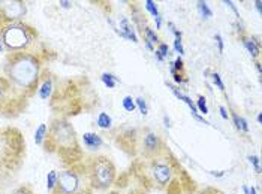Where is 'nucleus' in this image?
<instances>
[{
	"label": "nucleus",
	"instance_id": "f257e3e1",
	"mask_svg": "<svg viewBox=\"0 0 262 194\" xmlns=\"http://www.w3.org/2000/svg\"><path fill=\"white\" fill-rule=\"evenodd\" d=\"M39 58L29 53H17L8 58L5 66L6 81L20 91L38 88L39 82Z\"/></svg>",
	"mask_w": 262,
	"mask_h": 194
},
{
	"label": "nucleus",
	"instance_id": "f03ea898",
	"mask_svg": "<svg viewBox=\"0 0 262 194\" xmlns=\"http://www.w3.org/2000/svg\"><path fill=\"white\" fill-rule=\"evenodd\" d=\"M35 38L36 33L32 27L15 19L9 18L6 24L0 27V39L6 51H12V54L24 53V50L33 43Z\"/></svg>",
	"mask_w": 262,
	"mask_h": 194
},
{
	"label": "nucleus",
	"instance_id": "7ed1b4c3",
	"mask_svg": "<svg viewBox=\"0 0 262 194\" xmlns=\"http://www.w3.org/2000/svg\"><path fill=\"white\" fill-rule=\"evenodd\" d=\"M85 175L92 190H108L116 181L117 171L108 157H95L85 166Z\"/></svg>",
	"mask_w": 262,
	"mask_h": 194
},
{
	"label": "nucleus",
	"instance_id": "20e7f679",
	"mask_svg": "<svg viewBox=\"0 0 262 194\" xmlns=\"http://www.w3.org/2000/svg\"><path fill=\"white\" fill-rule=\"evenodd\" d=\"M84 176L87 178L85 169H84V172H80L77 169V166L61 171L57 176V185H56V190L53 191V194H75L77 191H80L81 188L89 187V185L81 184Z\"/></svg>",
	"mask_w": 262,
	"mask_h": 194
},
{
	"label": "nucleus",
	"instance_id": "39448f33",
	"mask_svg": "<svg viewBox=\"0 0 262 194\" xmlns=\"http://www.w3.org/2000/svg\"><path fill=\"white\" fill-rule=\"evenodd\" d=\"M161 155L151 158L150 172H151V176H153V181L159 187H166L172 179V167H171L169 158H161Z\"/></svg>",
	"mask_w": 262,
	"mask_h": 194
},
{
	"label": "nucleus",
	"instance_id": "423d86ee",
	"mask_svg": "<svg viewBox=\"0 0 262 194\" xmlns=\"http://www.w3.org/2000/svg\"><path fill=\"white\" fill-rule=\"evenodd\" d=\"M142 151H144V155L148 158L159 157L163 153V142H162L161 136L156 132L147 130L142 135Z\"/></svg>",
	"mask_w": 262,
	"mask_h": 194
},
{
	"label": "nucleus",
	"instance_id": "0eeeda50",
	"mask_svg": "<svg viewBox=\"0 0 262 194\" xmlns=\"http://www.w3.org/2000/svg\"><path fill=\"white\" fill-rule=\"evenodd\" d=\"M240 39H242L243 45L246 46V50L249 51V54L253 58H259V54H261V42L259 39H255L253 36H246V35H240Z\"/></svg>",
	"mask_w": 262,
	"mask_h": 194
},
{
	"label": "nucleus",
	"instance_id": "6e6552de",
	"mask_svg": "<svg viewBox=\"0 0 262 194\" xmlns=\"http://www.w3.org/2000/svg\"><path fill=\"white\" fill-rule=\"evenodd\" d=\"M53 93V79L50 75H43L39 78V82H38V96L42 100H48L51 97Z\"/></svg>",
	"mask_w": 262,
	"mask_h": 194
},
{
	"label": "nucleus",
	"instance_id": "1a4fd4ad",
	"mask_svg": "<svg viewBox=\"0 0 262 194\" xmlns=\"http://www.w3.org/2000/svg\"><path fill=\"white\" fill-rule=\"evenodd\" d=\"M82 143L87 150H99L102 145H103V139H102L101 135L98 133H92V132H87L82 135Z\"/></svg>",
	"mask_w": 262,
	"mask_h": 194
},
{
	"label": "nucleus",
	"instance_id": "9d476101",
	"mask_svg": "<svg viewBox=\"0 0 262 194\" xmlns=\"http://www.w3.org/2000/svg\"><path fill=\"white\" fill-rule=\"evenodd\" d=\"M116 32L120 35L121 38L129 39V40H132V42H135V43L138 42V38H137V35H135V30H134L132 24L129 22V19L127 18L120 19V30L116 29Z\"/></svg>",
	"mask_w": 262,
	"mask_h": 194
},
{
	"label": "nucleus",
	"instance_id": "9b49d317",
	"mask_svg": "<svg viewBox=\"0 0 262 194\" xmlns=\"http://www.w3.org/2000/svg\"><path fill=\"white\" fill-rule=\"evenodd\" d=\"M232 121H234L235 129H237L238 132H242V133H249V124H247V119H246V118H243V116H240L238 114L232 112Z\"/></svg>",
	"mask_w": 262,
	"mask_h": 194
},
{
	"label": "nucleus",
	"instance_id": "f8f14e48",
	"mask_svg": "<svg viewBox=\"0 0 262 194\" xmlns=\"http://www.w3.org/2000/svg\"><path fill=\"white\" fill-rule=\"evenodd\" d=\"M47 137H48V127H47V124L42 123V124H39V127L36 129V132H35V142H36V145H43Z\"/></svg>",
	"mask_w": 262,
	"mask_h": 194
},
{
	"label": "nucleus",
	"instance_id": "ddd939ff",
	"mask_svg": "<svg viewBox=\"0 0 262 194\" xmlns=\"http://www.w3.org/2000/svg\"><path fill=\"white\" fill-rule=\"evenodd\" d=\"M96 123H98V127H99V129H102V130H108V129H111L113 119H111V116L108 115L106 112H101V114L98 115Z\"/></svg>",
	"mask_w": 262,
	"mask_h": 194
},
{
	"label": "nucleus",
	"instance_id": "4468645a",
	"mask_svg": "<svg viewBox=\"0 0 262 194\" xmlns=\"http://www.w3.org/2000/svg\"><path fill=\"white\" fill-rule=\"evenodd\" d=\"M57 171H50L48 175H47V190L50 193H53L56 190V185H57Z\"/></svg>",
	"mask_w": 262,
	"mask_h": 194
},
{
	"label": "nucleus",
	"instance_id": "2eb2a0df",
	"mask_svg": "<svg viewBox=\"0 0 262 194\" xmlns=\"http://www.w3.org/2000/svg\"><path fill=\"white\" fill-rule=\"evenodd\" d=\"M142 33H144V39L145 40H148L150 43H153V45H159L161 43V40H159V36L156 35V32H153L150 27H144L142 29Z\"/></svg>",
	"mask_w": 262,
	"mask_h": 194
},
{
	"label": "nucleus",
	"instance_id": "dca6fc26",
	"mask_svg": "<svg viewBox=\"0 0 262 194\" xmlns=\"http://www.w3.org/2000/svg\"><path fill=\"white\" fill-rule=\"evenodd\" d=\"M102 82H103V85L105 87H108V88H114L116 87V84L120 81L117 77H114V75H111V74H102Z\"/></svg>",
	"mask_w": 262,
	"mask_h": 194
},
{
	"label": "nucleus",
	"instance_id": "f3484780",
	"mask_svg": "<svg viewBox=\"0 0 262 194\" xmlns=\"http://www.w3.org/2000/svg\"><path fill=\"white\" fill-rule=\"evenodd\" d=\"M121 105H123V108H124V111H127V112H134L135 109H137V105H135V99L132 96H126L123 99V102H121Z\"/></svg>",
	"mask_w": 262,
	"mask_h": 194
},
{
	"label": "nucleus",
	"instance_id": "a211bd4d",
	"mask_svg": "<svg viewBox=\"0 0 262 194\" xmlns=\"http://www.w3.org/2000/svg\"><path fill=\"white\" fill-rule=\"evenodd\" d=\"M144 6H145V9L153 15V18H156V17L161 15V14H159V9H158V5H156L153 0H145V2H144Z\"/></svg>",
	"mask_w": 262,
	"mask_h": 194
},
{
	"label": "nucleus",
	"instance_id": "6ab92c4d",
	"mask_svg": "<svg viewBox=\"0 0 262 194\" xmlns=\"http://www.w3.org/2000/svg\"><path fill=\"white\" fill-rule=\"evenodd\" d=\"M198 11H200V14L202 15V18L213 17V12H211V9L208 8V5L205 2H198Z\"/></svg>",
	"mask_w": 262,
	"mask_h": 194
},
{
	"label": "nucleus",
	"instance_id": "aec40b11",
	"mask_svg": "<svg viewBox=\"0 0 262 194\" xmlns=\"http://www.w3.org/2000/svg\"><path fill=\"white\" fill-rule=\"evenodd\" d=\"M196 109H198V112H201L204 115H207L208 114V106H207V99L204 96H198V100H196Z\"/></svg>",
	"mask_w": 262,
	"mask_h": 194
},
{
	"label": "nucleus",
	"instance_id": "412c9836",
	"mask_svg": "<svg viewBox=\"0 0 262 194\" xmlns=\"http://www.w3.org/2000/svg\"><path fill=\"white\" fill-rule=\"evenodd\" d=\"M135 105H137V108L140 109V112H141V115H147L148 114V108H147V102H145V99L144 97H138V99H135Z\"/></svg>",
	"mask_w": 262,
	"mask_h": 194
},
{
	"label": "nucleus",
	"instance_id": "4be33fe9",
	"mask_svg": "<svg viewBox=\"0 0 262 194\" xmlns=\"http://www.w3.org/2000/svg\"><path fill=\"white\" fill-rule=\"evenodd\" d=\"M8 88H11V85H9V82L6 81V78H0V102L5 100Z\"/></svg>",
	"mask_w": 262,
	"mask_h": 194
},
{
	"label": "nucleus",
	"instance_id": "5701e85b",
	"mask_svg": "<svg viewBox=\"0 0 262 194\" xmlns=\"http://www.w3.org/2000/svg\"><path fill=\"white\" fill-rule=\"evenodd\" d=\"M247 158H249L250 164H253L255 172H256V174H261V160H259V157H258V155H249Z\"/></svg>",
	"mask_w": 262,
	"mask_h": 194
},
{
	"label": "nucleus",
	"instance_id": "b1692460",
	"mask_svg": "<svg viewBox=\"0 0 262 194\" xmlns=\"http://www.w3.org/2000/svg\"><path fill=\"white\" fill-rule=\"evenodd\" d=\"M211 79H213L214 85H217V88H219L221 91H225V85H223L222 78H221V75H219L217 72H211Z\"/></svg>",
	"mask_w": 262,
	"mask_h": 194
},
{
	"label": "nucleus",
	"instance_id": "393cba45",
	"mask_svg": "<svg viewBox=\"0 0 262 194\" xmlns=\"http://www.w3.org/2000/svg\"><path fill=\"white\" fill-rule=\"evenodd\" d=\"M171 66H172V69L177 72V74H182L183 75V72H184V63H183V60L180 57L177 58L174 63H171Z\"/></svg>",
	"mask_w": 262,
	"mask_h": 194
},
{
	"label": "nucleus",
	"instance_id": "a878e982",
	"mask_svg": "<svg viewBox=\"0 0 262 194\" xmlns=\"http://www.w3.org/2000/svg\"><path fill=\"white\" fill-rule=\"evenodd\" d=\"M156 51H158L163 58L169 56V46H168V43H163V42H161V43L158 45V50H156Z\"/></svg>",
	"mask_w": 262,
	"mask_h": 194
},
{
	"label": "nucleus",
	"instance_id": "bb28decb",
	"mask_svg": "<svg viewBox=\"0 0 262 194\" xmlns=\"http://www.w3.org/2000/svg\"><path fill=\"white\" fill-rule=\"evenodd\" d=\"M174 50H176V53H179L180 56H183V54H184V48H183L182 38L174 39Z\"/></svg>",
	"mask_w": 262,
	"mask_h": 194
},
{
	"label": "nucleus",
	"instance_id": "cd10ccee",
	"mask_svg": "<svg viewBox=\"0 0 262 194\" xmlns=\"http://www.w3.org/2000/svg\"><path fill=\"white\" fill-rule=\"evenodd\" d=\"M12 194H33V191H32V188H30V187H27V185H21V187H18V188H15V190L12 191Z\"/></svg>",
	"mask_w": 262,
	"mask_h": 194
},
{
	"label": "nucleus",
	"instance_id": "c85d7f7f",
	"mask_svg": "<svg viewBox=\"0 0 262 194\" xmlns=\"http://www.w3.org/2000/svg\"><path fill=\"white\" fill-rule=\"evenodd\" d=\"M172 77H174V79H176V82H177V84H186V82H187V79H186V78H183L184 75H182V74L174 72V74H172Z\"/></svg>",
	"mask_w": 262,
	"mask_h": 194
},
{
	"label": "nucleus",
	"instance_id": "c756f323",
	"mask_svg": "<svg viewBox=\"0 0 262 194\" xmlns=\"http://www.w3.org/2000/svg\"><path fill=\"white\" fill-rule=\"evenodd\" d=\"M214 40H216V43H217V48H219V53L222 54L223 53V39L221 35H216L214 36Z\"/></svg>",
	"mask_w": 262,
	"mask_h": 194
},
{
	"label": "nucleus",
	"instance_id": "7c9ffc66",
	"mask_svg": "<svg viewBox=\"0 0 262 194\" xmlns=\"http://www.w3.org/2000/svg\"><path fill=\"white\" fill-rule=\"evenodd\" d=\"M75 194H93V190L90 187H84V188H81L80 191H77Z\"/></svg>",
	"mask_w": 262,
	"mask_h": 194
},
{
	"label": "nucleus",
	"instance_id": "2f4dec72",
	"mask_svg": "<svg viewBox=\"0 0 262 194\" xmlns=\"http://www.w3.org/2000/svg\"><path fill=\"white\" fill-rule=\"evenodd\" d=\"M225 5H228V6H229V8H231V9H232V11L235 12V15H237L238 18H240V14H238V11H237V8H235V5H234L232 2H225Z\"/></svg>",
	"mask_w": 262,
	"mask_h": 194
},
{
	"label": "nucleus",
	"instance_id": "473e14b6",
	"mask_svg": "<svg viewBox=\"0 0 262 194\" xmlns=\"http://www.w3.org/2000/svg\"><path fill=\"white\" fill-rule=\"evenodd\" d=\"M219 111H221V115H222L223 119H228V118H229L228 112H226V109H225L223 106H219Z\"/></svg>",
	"mask_w": 262,
	"mask_h": 194
},
{
	"label": "nucleus",
	"instance_id": "72a5a7b5",
	"mask_svg": "<svg viewBox=\"0 0 262 194\" xmlns=\"http://www.w3.org/2000/svg\"><path fill=\"white\" fill-rule=\"evenodd\" d=\"M144 43H145V46H147L151 53H155V50H156V48H155V45H153V43H150V42H148V40H145V39H144Z\"/></svg>",
	"mask_w": 262,
	"mask_h": 194
},
{
	"label": "nucleus",
	"instance_id": "f704fd0d",
	"mask_svg": "<svg viewBox=\"0 0 262 194\" xmlns=\"http://www.w3.org/2000/svg\"><path fill=\"white\" fill-rule=\"evenodd\" d=\"M155 22H156V29H162V17L161 15L155 18Z\"/></svg>",
	"mask_w": 262,
	"mask_h": 194
},
{
	"label": "nucleus",
	"instance_id": "c9c22d12",
	"mask_svg": "<svg viewBox=\"0 0 262 194\" xmlns=\"http://www.w3.org/2000/svg\"><path fill=\"white\" fill-rule=\"evenodd\" d=\"M59 5H61L63 8H71V5H72V2H68V0H61Z\"/></svg>",
	"mask_w": 262,
	"mask_h": 194
},
{
	"label": "nucleus",
	"instance_id": "e433bc0d",
	"mask_svg": "<svg viewBox=\"0 0 262 194\" xmlns=\"http://www.w3.org/2000/svg\"><path fill=\"white\" fill-rule=\"evenodd\" d=\"M255 5H256V9H258V12L261 14V12H262V2H261V0H256V3H255Z\"/></svg>",
	"mask_w": 262,
	"mask_h": 194
},
{
	"label": "nucleus",
	"instance_id": "4c0bfd02",
	"mask_svg": "<svg viewBox=\"0 0 262 194\" xmlns=\"http://www.w3.org/2000/svg\"><path fill=\"white\" fill-rule=\"evenodd\" d=\"M3 53H6V48H5V45H3V42L0 39V54H3Z\"/></svg>",
	"mask_w": 262,
	"mask_h": 194
},
{
	"label": "nucleus",
	"instance_id": "58836bf2",
	"mask_svg": "<svg viewBox=\"0 0 262 194\" xmlns=\"http://www.w3.org/2000/svg\"><path fill=\"white\" fill-rule=\"evenodd\" d=\"M247 194H258V193H256V188H255V187H250V188H247Z\"/></svg>",
	"mask_w": 262,
	"mask_h": 194
},
{
	"label": "nucleus",
	"instance_id": "ea45409f",
	"mask_svg": "<svg viewBox=\"0 0 262 194\" xmlns=\"http://www.w3.org/2000/svg\"><path fill=\"white\" fill-rule=\"evenodd\" d=\"M256 70H258V74L261 75V63H259V61H256Z\"/></svg>",
	"mask_w": 262,
	"mask_h": 194
},
{
	"label": "nucleus",
	"instance_id": "a19ab883",
	"mask_svg": "<svg viewBox=\"0 0 262 194\" xmlns=\"http://www.w3.org/2000/svg\"><path fill=\"white\" fill-rule=\"evenodd\" d=\"M163 121H165V126H166V127H169V126H171V124H169V118H168V116H165V118H163Z\"/></svg>",
	"mask_w": 262,
	"mask_h": 194
},
{
	"label": "nucleus",
	"instance_id": "79ce46f5",
	"mask_svg": "<svg viewBox=\"0 0 262 194\" xmlns=\"http://www.w3.org/2000/svg\"><path fill=\"white\" fill-rule=\"evenodd\" d=\"M211 175H214V176H223L225 172H211Z\"/></svg>",
	"mask_w": 262,
	"mask_h": 194
},
{
	"label": "nucleus",
	"instance_id": "37998d69",
	"mask_svg": "<svg viewBox=\"0 0 262 194\" xmlns=\"http://www.w3.org/2000/svg\"><path fill=\"white\" fill-rule=\"evenodd\" d=\"M256 119H258V123L261 124V123H262V114H261V112L258 114V116H256Z\"/></svg>",
	"mask_w": 262,
	"mask_h": 194
},
{
	"label": "nucleus",
	"instance_id": "c03bdc74",
	"mask_svg": "<svg viewBox=\"0 0 262 194\" xmlns=\"http://www.w3.org/2000/svg\"><path fill=\"white\" fill-rule=\"evenodd\" d=\"M130 194H142V193H141V191H132Z\"/></svg>",
	"mask_w": 262,
	"mask_h": 194
},
{
	"label": "nucleus",
	"instance_id": "a18cd8bd",
	"mask_svg": "<svg viewBox=\"0 0 262 194\" xmlns=\"http://www.w3.org/2000/svg\"><path fill=\"white\" fill-rule=\"evenodd\" d=\"M110 194H119V193H110Z\"/></svg>",
	"mask_w": 262,
	"mask_h": 194
},
{
	"label": "nucleus",
	"instance_id": "49530a36",
	"mask_svg": "<svg viewBox=\"0 0 262 194\" xmlns=\"http://www.w3.org/2000/svg\"><path fill=\"white\" fill-rule=\"evenodd\" d=\"M0 136H2V132H0Z\"/></svg>",
	"mask_w": 262,
	"mask_h": 194
}]
</instances>
